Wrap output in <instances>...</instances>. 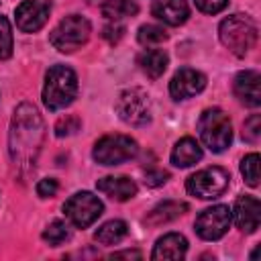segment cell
Listing matches in <instances>:
<instances>
[{
	"instance_id": "obj_1",
	"label": "cell",
	"mask_w": 261,
	"mask_h": 261,
	"mask_svg": "<svg viewBox=\"0 0 261 261\" xmlns=\"http://www.w3.org/2000/svg\"><path fill=\"white\" fill-rule=\"evenodd\" d=\"M41 139H43V122H41L37 108L31 104L18 106V110L14 112V118H12V133H10L12 159L18 165H22V163L31 165V161L35 163Z\"/></svg>"
},
{
	"instance_id": "obj_2",
	"label": "cell",
	"mask_w": 261,
	"mask_h": 261,
	"mask_svg": "<svg viewBox=\"0 0 261 261\" xmlns=\"http://www.w3.org/2000/svg\"><path fill=\"white\" fill-rule=\"evenodd\" d=\"M77 94V75L67 65H53L45 75L43 102L49 110H61L73 102Z\"/></svg>"
},
{
	"instance_id": "obj_3",
	"label": "cell",
	"mask_w": 261,
	"mask_h": 261,
	"mask_svg": "<svg viewBox=\"0 0 261 261\" xmlns=\"http://www.w3.org/2000/svg\"><path fill=\"white\" fill-rule=\"evenodd\" d=\"M257 24L247 14H232L218 27L222 45L237 57H245L257 43Z\"/></svg>"
},
{
	"instance_id": "obj_4",
	"label": "cell",
	"mask_w": 261,
	"mask_h": 261,
	"mask_svg": "<svg viewBox=\"0 0 261 261\" xmlns=\"http://www.w3.org/2000/svg\"><path fill=\"white\" fill-rule=\"evenodd\" d=\"M198 133H200L202 143L212 153H222L232 141V124H230L228 114L220 108L204 110L198 120Z\"/></svg>"
},
{
	"instance_id": "obj_5",
	"label": "cell",
	"mask_w": 261,
	"mask_h": 261,
	"mask_svg": "<svg viewBox=\"0 0 261 261\" xmlns=\"http://www.w3.org/2000/svg\"><path fill=\"white\" fill-rule=\"evenodd\" d=\"M90 33H92V27H90V20L86 16L69 14L51 31L49 41L61 53H71V51H75L88 43Z\"/></svg>"
},
{
	"instance_id": "obj_6",
	"label": "cell",
	"mask_w": 261,
	"mask_h": 261,
	"mask_svg": "<svg viewBox=\"0 0 261 261\" xmlns=\"http://www.w3.org/2000/svg\"><path fill=\"white\" fill-rule=\"evenodd\" d=\"M139 153L137 141L126 135H106L102 137L92 151V157L100 165H120L124 161H130Z\"/></svg>"
},
{
	"instance_id": "obj_7",
	"label": "cell",
	"mask_w": 261,
	"mask_h": 261,
	"mask_svg": "<svg viewBox=\"0 0 261 261\" xmlns=\"http://www.w3.org/2000/svg\"><path fill=\"white\" fill-rule=\"evenodd\" d=\"M228 181H230V175L226 169L206 167V169H200L188 177L186 190L192 196H198L202 200H212V198H218L226 192Z\"/></svg>"
},
{
	"instance_id": "obj_8",
	"label": "cell",
	"mask_w": 261,
	"mask_h": 261,
	"mask_svg": "<svg viewBox=\"0 0 261 261\" xmlns=\"http://www.w3.org/2000/svg\"><path fill=\"white\" fill-rule=\"evenodd\" d=\"M118 116L130 126H145L151 120V100L141 88L124 90L116 100Z\"/></svg>"
},
{
	"instance_id": "obj_9",
	"label": "cell",
	"mask_w": 261,
	"mask_h": 261,
	"mask_svg": "<svg viewBox=\"0 0 261 261\" xmlns=\"http://www.w3.org/2000/svg\"><path fill=\"white\" fill-rule=\"evenodd\" d=\"M102 208H104V206H102V202L98 200V196H94V194H90V192H77V194H73V196L65 202V206H63L67 218H69L71 224H75L77 228L90 226V224L102 214Z\"/></svg>"
},
{
	"instance_id": "obj_10",
	"label": "cell",
	"mask_w": 261,
	"mask_h": 261,
	"mask_svg": "<svg viewBox=\"0 0 261 261\" xmlns=\"http://www.w3.org/2000/svg\"><path fill=\"white\" fill-rule=\"evenodd\" d=\"M232 214L228 210V206L216 204L212 208H206L204 212H200V216L196 218V232L200 239L204 241H218L220 237L226 234L228 226H230Z\"/></svg>"
},
{
	"instance_id": "obj_11",
	"label": "cell",
	"mask_w": 261,
	"mask_h": 261,
	"mask_svg": "<svg viewBox=\"0 0 261 261\" xmlns=\"http://www.w3.org/2000/svg\"><path fill=\"white\" fill-rule=\"evenodd\" d=\"M51 12V0H24L16 6V27L22 33H35L39 31Z\"/></svg>"
},
{
	"instance_id": "obj_12",
	"label": "cell",
	"mask_w": 261,
	"mask_h": 261,
	"mask_svg": "<svg viewBox=\"0 0 261 261\" xmlns=\"http://www.w3.org/2000/svg\"><path fill=\"white\" fill-rule=\"evenodd\" d=\"M206 88V75L192 69V67H184L179 69L171 82H169V94L175 98V100H186V98H192L196 94H200L202 90Z\"/></svg>"
},
{
	"instance_id": "obj_13",
	"label": "cell",
	"mask_w": 261,
	"mask_h": 261,
	"mask_svg": "<svg viewBox=\"0 0 261 261\" xmlns=\"http://www.w3.org/2000/svg\"><path fill=\"white\" fill-rule=\"evenodd\" d=\"M234 222L245 232H255L261 222V204L255 196H241L234 202V210L230 212Z\"/></svg>"
},
{
	"instance_id": "obj_14",
	"label": "cell",
	"mask_w": 261,
	"mask_h": 261,
	"mask_svg": "<svg viewBox=\"0 0 261 261\" xmlns=\"http://www.w3.org/2000/svg\"><path fill=\"white\" fill-rule=\"evenodd\" d=\"M259 84H261V75L253 69H245V71L237 73L232 88H234L237 98L243 104H247L251 108H257L261 104V86Z\"/></svg>"
},
{
	"instance_id": "obj_15",
	"label": "cell",
	"mask_w": 261,
	"mask_h": 261,
	"mask_svg": "<svg viewBox=\"0 0 261 261\" xmlns=\"http://www.w3.org/2000/svg\"><path fill=\"white\" fill-rule=\"evenodd\" d=\"M151 10H153V16H157L159 20L171 27L184 24L190 16V8L186 0H155Z\"/></svg>"
},
{
	"instance_id": "obj_16",
	"label": "cell",
	"mask_w": 261,
	"mask_h": 261,
	"mask_svg": "<svg viewBox=\"0 0 261 261\" xmlns=\"http://www.w3.org/2000/svg\"><path fill=\"white\" fill-rule=\"evenodd\" d=\"M186 251H188L186 237L177 234V232H169V234H163L155 243V249H153L151 257L153 259H184Z\"/></svg>"
},
{
	"instance_id": "obj_17",
	"label": "cell",
	"mask_w": 261,
	"mask_h": 261,
	"mask_svg": "<svg viewBox=\"0 0 261 261\" xmlns=\"http://www.w3.org/2000/svg\"><path fill=\"white\" fill-rule=\"evenodd\" d=\"M98 190L102 194H106L108 198L116 200V202H124L128 198H133L137 194V186L133 179L128 177H114V175H108V177H102L98 179Z\"/></svg>"
},
{
	"instance_id": "obj_18",
	"label": "cell",
	"mask_w": 261,
	"mask_h": 261,
	"mask_svg": "<svg viewBox=\"0 0 261 261\" xmlns=\"http://www.w3.org/2000/svg\"><path fill=\"white\" fill-rule=\"evenodd\" d=\"M200 159H202V147L192 137L179 139L171 151V163L175 167H190V165L198 163Z\"/></svg>"
},
{
	"instance_id": "obj_19",
	"label": "cell",
	"mask_w": 261,
	"mask_h": 261,
	"mask_svg": "<svg viewBox=\"0 0 261 261\" xmlns=\"http://www.w3.org/2000/svg\"><path fill=\"white\" fill-rule=\"evenodd\" d=\"M167 63H169V57L163 49H147L139 55V65L151 80H157L167 69Z\"/></svg>"
},
{
	"instance_id": "obj_20",
	"label": "cell",
	"mask_w": 261,
	"mask_h": 261,
	"mask_svg": "<svg viewBox=\"0 0 261 261\" xmlns=\"http://www.w3.org/2000/svg\"><path fill=\"white\" fill-rule=\"evenodd\" d=\"M128 232V226L124 220H108L96 230V241L102 245H116L120 243Z\"/></svg>"
},
{
	"instance_id": "obj_21",
	"label": "cell",
	"mask_w": 261,
	"mask_h": 261,
	"mask_svg": "<svg viewBox=\"0 0 261 261\" xmlns=\"http://www.w3.org/2000/svg\"><path fill=\"white\" fill-rule=\"evenodd\" d=\"M100 10H102V14L106 18L118 22V20H122L126 16H135L139 12V6L133 0H106Z\"/></svg>"
},
{
	"instance_id": "obj_22",
	"label": "cell",
	"mask_w": 261,
	"mask_h": 261,
	"mask_svg": "<svg viewBox=\"0 0 261 261\" xmlns=\"http://www.w3.org/2000/svg\"><path fill=\"white\" fill-rule=\"evenodd\" d=\"M188 206L181 204V202H163L159 204L157 208L151 210V214L147 216V222L149 224H163V222H169L173 218H177Z\"/></svg>"
},
{
	"instance_id": "obj_23",
	"label": "cell",
	"mask_w": 261,
	"mask_h": 261,
	"mask_svg": "<svg viewBox=\"0 0 261 261\" xmlns=\"http://www.w3.org/2000/svg\"><path fill=\"white\" fill-rule=\"evenodd\" d=\"M241 173H243L245 181L251 188H257L259 186V155L257 153H249L241 161Z\"/></svg>"
},
{
	"instance_id": "obj_24",
	"label": "cell",
	"mask_w": 261,
	"mask_h": 261,
	"mask_svg": "<svg viewBox=\"0 0 261 261\" xmlns=\"http://www.w3.org/2000/svg\"><path fill=\"white\" fill-rule=\"evenodd\" d=\"M139 43L141 45H157V43H163L167 39V33L163 27H157V24H143L139 29V35H137Z\"/></svg>"
},
{
	"instance_id": "obj_25",
	"label": "cell",
	"mask_w": 261,
	"mask_h": 261,
	"mask_svg": "<svg viewBox=\"0 0 261 261\" xmlns=\"http://www.w3.org/2000/svg\"><path fill=\"white\" fill-rule=\"evenodd\" d=\"M69 237V230H67V224L61 222V220H55L51 222L45 230H43V239L49 243V245H61L65 239Z\"/></svg>"
},
{
	"instance_id": "obj_26",
	"label": "cell",
	"mask_w": 261,
	"mask_h": 261,
	"mask_svg": "<svg viewBox=\"0 0 261 261\" xmlns=\"http://www.w3.org/2000/svg\"><path fill=\"white\" fill-rule=\"evenodd\" d=\"M12 55V31L6 16L0 14V59H8Z\"/></svg>"
},
{
	"instance_id": "obj_27",
	"label": "cell",
	"mask_w": 261,
	"mask_h": 261,
	"mask_svg": "<svg viewBox=\"0 0 261 261\" xmlns=\"http://www.w3.org/2000/svg\"><path fill=\"white\" fill-rule=\"evenodd\" d=\"M259 130H261V118H259V114H253V116L245 122L243 137H245L249 143H257V141H259Z\"/></svg>"
},
{
	"instance_id": "obj_28",
	"label": "cell",
	"mask_w": 261,
	"mask_h": 261,
	"mask_svg": "<svg viewBox=\"0 0 261 261\" xmlns=\"http://www.w3.org/2000/svg\"><path fill=\"white\" fill-rule=\"evenodd\" d=\"M77 126H80V120H77V118H73V116H67V118H61V120L57 122L55 133H57V137H65V135L75 133V130H77Z\"/></svg>"
},
{
	"instance_id": "obj_29",
	"label": "cell",
	"mask_w": 261,
	"mask_h": 261,
	"mask_svg": "<svg viewBox=\"0 0 261 261\" xmlns=\"http://www.w3.org/2000/svg\"><path fill=\"white\" fill-rule=\"evenodd\" d=\"M57 188H59L57 179H53V177H45V179H41V181L37 184V194H39L41 198H51V196L57 194Z\"/></svg>"
},
{
	"instance_id": "obj_30",
	"label": "cell",
	"mask_w": 261,
	"mask_h": 261,
	"mask_svg": "<svg viewBox=\"0 0 261 261\" xmlns=\"http://www.w3.org/2000/svg\"><path fill=\"white\" fill-rule=\"evenodd\" d=\"M194 2H196V6H198L202 12H206V14H216V12H220V10L226 6L228 0H194Z\"/></svg>"
},
{
	"instance_id": "obj_31",
	"label": "cell",
	"mask_w": 261,
	"mask_h": 261,
	"mask_svg": "<svg viewBox=\"0 0 261 261\" xmlns=\"http://www.w3.org/2000/svg\"><path fill=\"white\" fill-rule=\"evenodd\" d=\"M122 33H124V27H120V24H108V27H104V33L102 35L110 43H118L120 37H122Z\"/></svg>"
},
{
	"instance_id": "obj_32",
	"label": "cell",
	"mask_w": 261,
	"mask_h": 261,
	"mask_svg": "<svg viewBox=\"0 0 261 261\" xmlns=\"http://www.w3.org/2000/svg\"><path fill=\"white\" fill-rule=\"evenodd\" d=\"M167 177H169L167 171H157V173H147V179H145V181H147L149 186H159V184H165Z\"/></svg>"
},
{
	"instance_id": "obj_33",
	"label": "cell",
	"mask_w": 261,
	"mask_h": 261,
	"mask_svg": "<svg viewBox=\"0 0 261 261\" xmlns=\"http://www.w3.org/2000/svg\"><path fill=\"white\" fill-rule=\"evenodd\" d=\"M120 257H126V259L135 257V259H139L141 253H139V251H120V253H114V255H112V259H120Z\"/></svg>"
}]
</instances>
